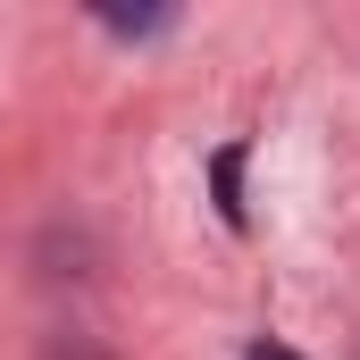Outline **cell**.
<instances>
[{
    "label": "cell",
    "mask_w": 360,
    "mask_h": 360,
    "mask_svg": "<svg viewBox=\"0 0 360 360\" xmlns=\"http://www.w3.org/2000/svg\"><path fill=\"white\" fill-rule=\"evenodd\" d=\"M210 184H218V218L243 226V143H226V151L210 160Z\"/></svg>",
    "instance_id": "cell-1"
},
{
    "label": "cell",
    "mask_w": 360,
    "mask_h": 360,
    "mask_svg": "<svg viewBox=\"0 0 360 360\" xmlns=\"http://www.w3.org/2000/svg\"><path fill=\"white\" fill-rule=\"evenodd\" d=\"M252 360H293V352H276V344H252Z\"/></svg>",
    "instance_id": "cell-2"
}]
</instances>
